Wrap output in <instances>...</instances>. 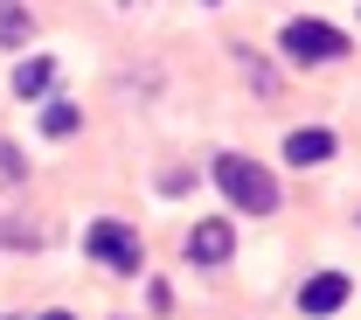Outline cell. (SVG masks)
I'll return each instance as SVG.
<instances>
[{
    "instance_id": "cell-5",
    "label": "cell",
    "mask_w": 361,
    "mask_h": 320,
    "mask_svg": "<svg viewBox=\"0 0 361 320\" xmlns=\"http://www.w3.org/2000/svg\"><path fill=\"white\" fill-rule=\"evenodd\" d=\"M188 258H195V265H209V272H216V265H229V258H236V230H229L223 216L195 223V230H188Z\"/></svg>"
},
{
    "instance_id": "cell-8",
    "label": "cell",
    "mask_w": 361,
    "mask_h": 320,
    "mask_svg": "<svg viewBox=\"0 0 361 320\" xmlns=\"http://www.w3.org/2000/svg\"><path fill=\"white\" fill-rule=\"evenodd\" d=\"M49 84H56V63H49V56H28V63L14 70V97H42Z\"/></svg>"
},
{
    "instance_id": "cell-9",
    "label": "cell",
    "mask_w": 361,
    "mask_h": 320,
    "mask_svg": "<svg viewBox=\"0 0 361 320\" xmlns=\"http://www.w3.org/2000/svg\"><path fill=\"white\" fill-rule=\"evenodd\" d=\"M77 126H84V112H77V105H63V97H49V105H42V133H49V139H70Z\"/></svg>"
},
{
    "instance_id": "cell-4",
    "label": "cell",
    "mask_w": 361,
    "mask_h": 320,
    "mask_svg": "<svg viewBox=\"0 0 361 320\" xmlns=\"http://www.w3.org/2000/svg\"><path fill=\"white\" fill-rule=\"evenodd\" d=\"M348 292H355V285H348L341 272H313L306 285H299V314L306 320H334L341 307H348Z\"/></svg>"
},
{
    "instance_id": "cell-7",
    "label": "cell",
    "mask_w": 361,
    "mask_h": 320,
    "mask_svg": "<svg viewBox=\"0 0 361 320\" xmlns=\"http://www.w3.org/2000/svg\"><path fill=\"white\" fill-rule=\"evenodd\" d=\"M28 35H35V14L21 0H0V49H21Z\"/></svg>"
},
{
    "instance_id": "cell-3",
    "label": "cell",
    "mask_w": 361,
    "mask_h": 320,
    "mask_svg": "<svg viewBox=\"0 0 361 320\" xmlns=\"http://www.w3.org/2000/svg\"><path fill=\"white\" fill-rule=\"evenodd\" d=\"M84 251L97 258V265H111V272H139V258H146V251H139V237H133L126 223H111V216H97V223L84 230Z\"/></svg>"
},
{
    "instance_id": "cell-10",
    "label": "cell",
    "mask_w": 361,
    "mask_h": 320,
    "mask_svg": "<svg viewBox=\"0 0 361 320\" xmlns=\"http://www.w3.org/2000/svg\"><path fill=\"white\" fill-rule=\"evenodd\" d=\"M42 320H77V314H63V307H56V314H42Z\"/></svg>"
},
{
    "instance_id": "cell-1",
    "label": "cell",
    "mask_w": 361,
    "mask_h": 320,
    "mask_svg": "<svg viewBox=\"0 0 361 320\" xmlns=\"http://www.w3.org/2000/svg\"><path fill=\"white\" fill-rule=\"evenodd\" d=\"M209 174H216V188H223L243 216H271V209H278V182H271L264 160H250V153H216Z\"/></svg>"
},
{
    "instance_id": "cell-2",
    "label": "cell",
    "mask_w": 361,
    "mask_h": 320,
    "mask_svg": "<svg viewBox=\"0 0 361 320\" xmlns=\"http://www.w3.org/2000/svg\"><path fill=\"white\" fill-rule=\"evenodd\" d=\"M278 49H285L299 70H319V63H341V56H348V35H341L334 21H319V14H299V21H285Z\"/></svg>"
},
{
    "instance_id": "cell-6",
    "label": "cell",
    "mask_w": 361,
    "mask_h": 320,
    "mask_svg": "<svg viewBox=\"0 0 361 320\" xmlns=\"http://www.w3.org/2000/svg\"><path fill=\"white\" fill-rule=\"evenodd\" d=\"M285 160H292V167H326V160H334V133H326V126H299V133L285 139Z\"/></svg>"
}]
</instances>
